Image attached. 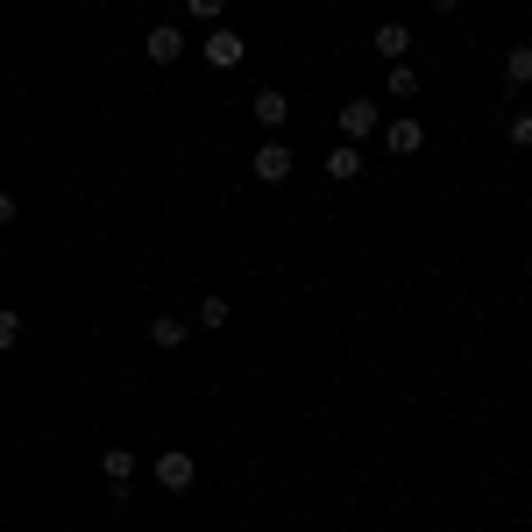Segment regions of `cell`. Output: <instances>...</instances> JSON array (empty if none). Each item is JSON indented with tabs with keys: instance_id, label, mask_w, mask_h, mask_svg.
I'll return each mask as SVG.
<instances>
[{
	"instance_id": "cell-8",
	"label": "cell",
	"mask_w": 532,
	"mask_h": 532,
	"mask_svg": "<svg viewBox=\"0 0 532 532\" xmlns=\"http://www.w3.org/2000/svg\"><path fill=\"white\" fill-rule=\"evenodd\" d=\"M327 178H334V185L362 178V142H334V149H327Z\"/></svg>"
},
{
	"instance_id": "cell-6",
	"label": "cell",
	"mask_w": 532,
	"mask_h": 532,
	"mask_svg": "<svg viewBox=\"0 0 532 532\" xmlns=\"http://www.w3.org/2000/svg\"><path fill=\"white\" fill-rule=\"evenodd\" d=\"M249 171H256L263 185H284V178H291V149H284V142L270 135V142L256 149V157H249Z\"/></svg>"
},
{
	"instance_id": "cell-4",
	"label": "cell",
	"mask_w": 532,
	"mask_h": 532,
	"mask_svg": "<svg viewBox=\"0 0 532 532\" xmlns=\"http://www.w3.org/2000/svg\"><path fill=\"white\" fill-rule=\"evenodd\" d=\"M384 128V114H376V100H341V142H362Z\"/></svg>"
},
{
	"instance_id": "cell-3",
	"label": "cell",
	"mask_w": 532,
	"mask_h": 532,
	"mask_svg": "<svg viewBox=\"0 0 532 532\" xmlns=\"http://www.w3.org/2000/svg\"><path fill=\"white\" fill-rule=\"evenodd\" d=\"M157 483L178 497V490H192V483H199V462H192L185 447H164V454H157Z\"/></svg>"
},
{
	"instance_id": "cell-2",
	"label": "cell",
	"mask_w": 532,
	"mask_h": 532,
	"mask_svg": "<svg viewBox=\"0 0 532 532\" xmlns=\"http://www.w3.org/2000/svg\"><path fill=\"white\" fill-rule=\"evenodd\" d=\"M185 50H192V43H185V29H178V22H157V29L142 36V57H149V64H178Z\"/></svg>"
},
{
	"instance_id": "cell-15",
	"label": "cell",
	"mask_w": 532,
	"mask_h": 532,
	"mask_svg": "<svg viewBox=\"0 0 532 532\" xmlns=\"http://www.w3.org/2000/svg\"><path fill=\"white\" fill-rule=\"evenodd\" d=\"M199 327H227V298H220V291L199 298Z\"/></svg>"
},
{
	"instance_id": "cell-7",
	"label": "cell",
	"mask_w": 532,
	"mask_h": 532,
	"mask_svg": "<svg viewBox=\"0 0 532 532\" xmlns=\"http://www.w3.org/2000/svg\"><path fill=\"white\" fill-rule=\"evenodd\" d=\"M384 149H391V157H419V149H426V128H419L412 114H398V121H384Z\"/></svg>"
},
{
	"instance_id": "cell-5",
	"label": "cell",
	"mask_w": 532,
	"mask_h": 532,
	"mask_svg": "<svg viewBox=\"0 0 532 532\" xmlns=\"http://www.w3.org/2000/svg\"><path fill=\"white\" fill-rule=\"evenodd\" d=\"M369 50L384 57V64H405L412 57V29L405 22H376V36H369Z\"/></svg>"
},
{
	"instance_id": "cell-13",
	"label": "cell",
	"mask_w": 532,
	"mask_h": 532,
	"mask_svg": "<svg viewBox=\"0 0 532 532\" xmlns=\"http://www.w3.org/2000/svg\"><path fill=\"white\" fill-rule=\"evenodd\" d=\"M149 341H157V348H185V341H192V327L164 313V320H149Z\"/></svg>"
},
{
	"instance_id": "cell-11",
	"label": "cell",
	"mask_w": 532,
	"mask_h": 532,
	"mask_svg": "<svg viewBox=\"0 0 532 532\" xmlns=\"http://www.w3.org/2000/svg\"><path fill=\"white\" fill-rule=\"evenodd\" d=\"M504 86H511V93H525V86H532V50H525V43H511V50H504Z\"/></svg>"
},
{
	"instance_id": "cell-9",
	"label": "cell",
	"mask_w": 532,
	"mask_h": 532,
	"mask_svg": "<svg viewBox=\"0 0 532 532\" xmlns=\"http://www.w3.org/2000/svg\"><path fill=\"white\" fill-rule=\"evenodd\" d=\"M100 476H107L114 490H128V483H135V447H107V454H100Z\"/></svg>"
},
{
	"instance_id": "cell-1",
	"label": "cell",
	"mask_w": 532,
	"mask_h": 532,
	"mask_svg": "<svg viewBox=\"0 0 532 532\" xmlns=\"http://www.w3.org/2000/svg\"><path fill=\"white\" fill-rule=\"evenodd\" d=\"M199 57H206L213 71H235V64L249 57V43H242L235 29H227V22H213V29H206V43H199Z\"/></svg>"
},
{
	"instance_id": "cell-16",
	"label": "cell",
	"mask_w": 532,
	"mask_h": 532,
	"mask_svg": "<svg viewBox=\"0 0 532 532\" xmlns=\"http://www.w3.org/2000/svg\"><path fill=\"white\" fill-rule=\"evenodd\" d=\"M22 341V313H8V306H0V355H8Z\"/></svg>"
},
{
	"instance_id": "cell-17",
	"label": "cell",
	"mask_w": 532,
	"mask_h": 532,
	"mask_svg": "<svg viewBox=\"0 0 532 532\" xmlns=\"http://www.w3.org/2000/svg\"><path fill=\"white\" fill-rule=\"evenodd\" d=\"M185 8H192L199 22H227V0H185Z\"/></svg>"
},
{
	"instance_id": "cell-14",
	"label": "cell",
	"mask_w": 532,
	"mask_h": 532,
	"mask_svg": "<svg viewBox=\"0 0 532 532\" xmlns=\"http://www.w3.org/2000/svg\"><path fill=\"white\" fill-rule=\"evenodd\" d=\"M504 142H511V149H532V107L504 114Z\"/></svg>"
},
{
	"instance_id": "cell-19",
	"label": "cell",
	"mask_w": 532,
	"mask_h": 532,
	"mask_svg": "<svg viewBox=\"0 0 532 532\" xmlns=\"http://www.w3.org/2000/svg\"><path fill=\"white\" fill-rule=\"evenodd\" d=\"M15 213H22V206H15V192H0V227H8Z\"/></svg>"
},
{
	"instance_id": "cell-10",
	"label": "cell",
	"mask_w": 532,
	"mask_h": 532,
	"mask_svg": "<svg viewBox=\"0 0 532 532\" xmlns=\"http://www.w3.org/2000/svg\"><path fill=\"white\" fill-rule=\"evenodd\" d=\"M412 93H419V64L405 57V64H391V71H384V100H412Z\"/></svg>"
},
{
	"instance_id": "cell-18",
	"label": "cell",
	"mask_w": 532,
	"mask_h": 532,
	"mask_svg": "<svg viewBox=\"0 0 532 532\" xmlns=\"http://www.w3.org/2000/svg\"><path fill=\"white\" fill-rule=\"evenodd\" d=\"M426 8H433V15H462V8H469V0H426Z\"/></svg>"
},
{
	"instance_id": "cell-12",
	"label": "cell",
	"mask_w": 532,
	"mask_h": 532,
	"mask_svg": "<svg viewBox=\"0 0 532 532\" xmlns=\"http://www.w3.org/2000/svg\"><path fill=\"white\" fill-rule=\"evenodd\" d=\"M256 121H263V128H284V121H291V100H284L277 86H263V93H256Z\"/></svg>"
}]
</instances>
